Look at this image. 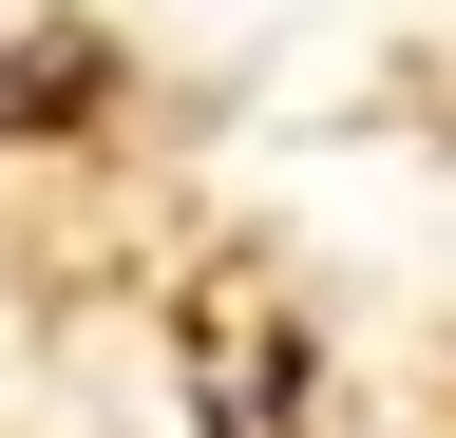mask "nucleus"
Returning <instances> with one entry per match:
<instances>
[{"instance_id":"f257e3e1","label":"nucleus","mask_w":456,"mask_h":438,"mask_svg":"<svg viewBox=\"0 0 456 438\" xmlns=\"http://www.w3.org/2000/svg\"><path fill=\"white\" fill-rule=\"evenodd\" d=\"M95 77H114V38H0V153H38V134H77L95 115Z\"/></svg>"}]
</instances>
